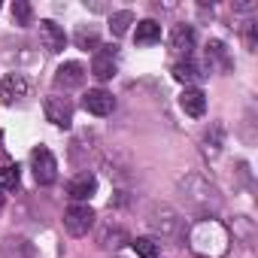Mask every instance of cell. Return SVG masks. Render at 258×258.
<instances>
[{"mask_svg":"<svg viewBox=\"0 0 258 258\" xmlns=\"http://www.w3.org/2000/svg\"><path fill=\"white\" fill-rule=\"evenodd\" d=\"M73 40H76V46L85 49V52H97V49H100V34H97V28H91V25H82Z\"/></svg>","mask_w":258,"mask_h":258,"instance_id":"19","label":"cell"},{"mask_svg":"<svg viewBox=\"0 0 258 258\" xmlns=\"http://www.w3.org/2000/svg\"><path fill=\"white\" fill-rule=\"evenodd\" d=\"M207 61H210V67L219 64L222 70H231V58H228V49H225L222 40H210V46H207Z\"/></svg>","mask_w":258,"mask_h":258,"instance_id":"20","label":"cell"},{"mask_svg":"<svg viewBox=\"0 0 258 258\" xmlns=\"http://www.w3.org/2000/svg\"><path fill=\"white\" fill-rule=\"evenodd\" d=\"M31 170H34V179L40 185H52L55 176H58V161H55V155L46 146H37L31 152Z\"/></svg>","mask_w":258,"mask_h":258,"instance_id":"4","label":"cell"},{"mask_svg":"<svg viewBox=\"0 0 258 258\" xmlns=\"http://www.w3.org/2000/svg\"><path fill=\"white\" fill-rule=\"evenodd\" d=\"M94 191H97V179H94V173H79V176H73L70 185H67V195H70L73 201H88Z\"/></svg>","mask_w":258,"mask_h":258,"instance_id":"16","label":"cell"},{"mask_svg":"<svg viewBox=\"0 0 258 258\" xmlns=\"http://www.w3.org/2000/svg\"><path fill=\"white\" fill-rule=\"evenodd\" d=\"M134 40L137 46H155L161 40V25L155 19H146V22H137V31H134Z\"/></svg>","mask_w":258,"mask_h":258,"instance_id":"18","label":"cell"},{"mask_svg":"<svg viewBox=\"0 0 258 258\" xmlns=\"http://www.w3.org/2000/svg\"><path fill=\"white\" fill-rule=\"evenodd\" d=\"M188 249L198 258H225L231 249L228 228L219 219H198L188 228Z\"/></svg>","mask_w":258,"mask_h":258,"instance_id":"1","label":"cell"},{"mask_svg":"<svg viewBox=\"0 0 258 258\" xmlns=\"http://www.w3.org/2000/svg\"><path fill=\"white\" fill-rule=\"evenodd\" d=\"M131 25H134V13H131V10H118V13L109 16V31H112V37L127 34V28H131Z\"/></svg>","mask_w":258,"mask_h":258,"instance_id":"21","label":"cell"},{"mask_svg":"<svg viewBox=\"0 0 258 258\" xmlns=\"http://www.w3.org/2000/svg\"><path fill=\"white\" fill-rule=\"evenodd\" d=\"M13 188H19V167L4 164L0 167V191H13Z\"/></svg>","mask_w":258,"mask_h":258,"instance_id":"24","label":"cell"},{"mask_svg":"<svg viewBox=\"0 0 258 258\" xmlns=\"http://www.w3.org/2000/svg\"><path fill=\"white\" fill-rule=\"evenodd\" d=\"M179 191H182L185 207L191 213H198L201 219H216V213L222 207V198H219V191L210 179H204L201 173H188L185 179H179Z\"/></svg>","mask_w":258,"mask_h":258,"instance_id":"2","label":"cell"},{"mask_svg":"<svg viewBox=\"0 0 258 258\" xmlns=\"http://www.w3.org/2000/svg\"><path fill=\"white\" fill-rule=\"evenodd\" d=\"M0 258H37V252L25 237H7L0 243Z\"/></svg>","mask_w":258,"mask_h":258,"instance_id":"17","label":"cell"},{"mask_svg":"<svg viewBox=\"0 0 258 258\" xmlns=\"http://www.w3.org/2000/svg\"><path fill=\"white\" fill-rule=\"evenodd\" d=\"M91 225H94V210H91L88 204H73V207L64 213V228H67V234H73V237H85V234L91 231Z\"/></svg>","mask_w":258,"mask_h":258,"instance_id":"6","label":"cell"},{"mask_svg":"<svg viewBox=\"0 0 258 258\" xmlns=\"http://www.w3.org/2000/svg\"><path fill=\"white\" fill-rule=\"evenodd\" d=\"M131 246L140 258H158V243L152 237H137V240H131Z\"/></svg>","mask_w":258,"mask_h":258,"instance_id":"25","label":"cell"},{"mask_svg":"<svg viewBox=\"0 0 258 258\" xmlns=\"http://www.w3.org/2000/svg\"><path fill=\"white\" fill-rule=\"evenodd\" d=\"M234 10H237V13H252L255 4H234Z\"/></svg>","mask_w":258,"mask_h":258,"instance_id":"27","label":"cell"},{"mask_svg":"<svg viewBox=\"0 0 258 258\" xmlns=\"http://www.w3.org/2000/svg\"><path fill=\"white\" fill-rule=\"evenodd\" d=\"M179 106H182L185 115L201 118V115L207 112V94H204L201 88H185V91L179 94Z\"/></svg>","mask_w":258,"mask_h":258,"instance_id":"13","label":"cell"},{"mask_svg":"<svg viewBox=\"0 0 258 258\" xmlns=\"http://www.w3.org/2000/svg\"><path fill=\"white\" fill-rule=\"evenodd\" d=\"M82 82H85V67H82L79 61H64V64L58 67V73H55V85L64 88V91L79 88Z\"/></svg>","mask_w":258,"mask_h":258,"instance_id":"10","label":"cell"},{"mask_svg":"<svg viewBox=\"0 0 258 258\" xmlns=\"http://www.w3.org/2000/svg\"><path fill=\"white\" fill-rule=\"evenodd\" d=\"M40 43H43L46 52L58 55V52H64V46H67V34H64V28L55 25L52 19H43V22H40Z\"/></svg>","mask_w":258,"mask_h":258,"instance_id":"8","label":"cell"},{"mask_svg":"<svg viewBox=\"0 0 258 258\" xmlns=\"http://www.w3.org/2000/svg\"><path fill=\"white\" fill-rule=\"evenodd\" d=\"M25 94H28V79H25V73H19V70L7 73L4 82H0V97H4L7 103H16V100H22Z\"/></svg>","mask_w":258,"mask_h":258,"instance_id":"11","label":"cell"},{"mask_svg":"<svg viewBox=\"0 0 258 258\" xmlns=\"http://www.w3.org/2000/svg\"><path fill=\"white\" fill-rule=\"evenodd\" d=\"M222 146H225V127L219 121H213L207 131H204V137H201V149H204L207 158H216L222 152Z\"/></svg>","mask_w":258,"mask_h":258,"instance_id":"14","label":"cell"},{"mask_svg":"<svg viewBox=\"0 0 258 258\" xmlns=\"http://www.w3.org/2000/svg\"><path fill=\"white\" fill-rule=\"evenodd\" d=\"M121 243H127V234H124L121 228H112V225H103V228H100V246H103V249H109V246L118 249Z\"/></svg>","mask_w":258,"mask_h":258,"instance_id":"22","label":"cell"},{"mask_svg":"<svg viewBox=\"0 0 258 258\" xmlns=\"http://www.w3.org/2000/svg\"><path fill=\"white\" fill-rule=\"evenodd\" d=\"M82 106H85L91 115H109V112L115 109V97H112L106 88H91V91H85Z\"/></svg>","mask_w":258,"mask_h":258,"instance_id":"9","label":"cell"},{"mask_svg":"<svg viewBox=\"0 0 258 258\" xmlns=\"http://www.w3.org/2000/svg\"><path fill=\"white\" fill-rule=\"evenodd\" d=\"M115 67H118V61H115V46H100V49L94 52V58H91V76H94L97 82H109V79L115 76Z\"/></svg>","mask_w":258,"mask_h":258,"instance_id":"7","label":"cell"},{"mask_svg":"<svg viewBox=\"0 0 258 258\" xmlns=\"http://www.w3.org/2000/svg\"><path fill=\"white\" fill-rule=\"evenodd\" d=\"M246 46H249V52H255V46H258V25L255 22L246 25Z\"/></svg>","mask_w":258,"mask_h":258,"instance_id":"26","label":"cell"},{"mask_svg":"<svg viewBox=\"0 0 258 258\" xmlns=\"http://www.w3.org/2000/svg\"><path fill=\"white\" fill-rule=\"evenodd\" d=\"M170 46H173L179 55L191 58V52H195V28H191V25H176V28L170 31Z\"/></svg>","mask_w":258,"mask_h":258,"instance_id":"15","label":"cell"},{"mask_svg":"<svg viewBox=\"0 0 258 258\" xmlns=\"http://www.w3.org/2000/svg\"><path fill=\"white\" fill-rule=\"evenodd\" d=\"M13 22H16L19 28L34 25V10H31L28 0H16V4H13Z\"/></svg>","mask_w":258,"mask_h":258,"instance_id":"23","label":"cell"},{"mask_svg":"<svg viewBox=\"0 0 258 258\" xmlns=\"http://www.w3.org/2000/svg\"><path fill=\"white\" fill-rule=\"evenodd\" d=\"M146 225L152 228V234H158L161 240H173L182 231V219L170 204H152L146 213Z\"/></svg>","mask_w":258,"mask_h":258,"instance_id":"3","label":"cell"},{"mask_svg":"<svg viewBox=\"0 0 258 258\" xmlns=\"http://www.w3.org/2000/svg\"><path fill=\"white\" fill-rule=\"evenodd\" d=\"M204 76H207V73L201 70V64H198L195 58H182V61H176V64H173V79H176V82H182L185 88H188V85L195 88Z\"/></svg>","mask_w":258,"mask_h":258,"instance_id":"12","label":"cell"},{"mask_svg":"<svg viewBox=\"0 0 258 258\" xmlns=\"http://www.w3.org/2000/svg\"><path fill=\"white\" fill-rule=\"evenodd\" d=\"M43 112H46V118L55 124V127H67L73 124V103H70V97H61V94H49L46 100H43Z\"/></svg>","mask_w":258,"mask_h":258,"instance_id":"5","label":"cell"},{"mask_svg":"<svg viewBox=\"0 0 258 258\" xmlns=\"http://www.w3.org/2000/svg\"><path fill=\"white\" fill-rule=\"evenodd\" d=\"M0 207H4V191H0Z\"/></svg>","mask_w":258,"mask_h":258,"instance_id":"28","label":"cell"}]
</instances>
